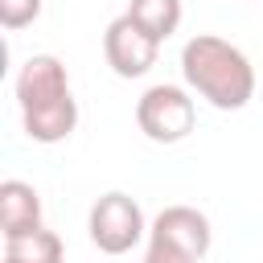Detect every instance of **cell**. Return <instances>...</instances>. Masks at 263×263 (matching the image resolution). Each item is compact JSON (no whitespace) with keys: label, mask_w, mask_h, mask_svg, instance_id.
<instances>
[{"label":"cell","mask_w":263,"mask_h":263,"mask_svg":"<svg viewBox=\"0 0 263 263\" xmlns=\"http://www.w3.org/2000/svg\"><path fill=\"white\" fill-rule=\"evenodd\" d=\"M41 226V197L29 181H0V234L4 238H16V234H29Z\"/></svg>","instance_id":"obj_7"},{"label":"cell","mask_w":263,"mask_h":263,"mask_svg":"<svg viewBox=\"0 0 263 263\" xmlns=\"http://www.w3.org/2000/svg\"><path fill=\"white\" fill-rule=\"evenodd\" d=\"M103 53H107V66L119 74V78H144L152 66H156V53H160V41L148 37L127 12L115 16L103 33Z\"/></svg>","instance_id":"obj_4"},{"label":"cell","mask_w":263,"mask_h":263,"mask_svg":"<svg viewBox=\"0 0 263 263\" xmlns=\"http://www.w3.org/2000/svg\"><path fill=\"white\" fill-rule=\"evenodd\" d=\"M4 259L8 263H62L66 259V247L53 230L37 226L29 234H16V238H4Z\"/></svg>","instance_id":"obj_9"},{"label":"cell","mask_w":263,"mask_h":263,"mask_svg":"<svg viewBox=\"0 0 263 263\" xmlns=\"http://www.w3.org/2000/svg\"><path fill=\"white\" fill-rule=\"evenodd\" d=\"M21 123H25V136H29L33 144H62V140L78 127V99L66 95V99H58V103L21 111Z\"/></svg>","instance_id":"obj_8"},{"label":"cell","mask_w":263,"mask_h":263,"mask_svg":"<svg viewBox=\"0 0 263 263\" xmlns=\"http://www.w3.org/2000/svg\"><path fill=\"white\" fill-rule=\"evenodd\" d=\"M74 95L70 90V74L62 66V58L53 53H33L21 74H16V107L21 111H33V107H45V103H58Z\"/></svg>","instance_id":"obj_6"},{"label":"cell","mask_w":263,"mask_h":263,"mask_svg":"<svg viewBox=\"0 0 263 263\" xmlns=\"http://www.w3.org/2000/svg\"><path fill=\"white\" fill-rule=\"evenodd\" d=\"M181 78L218 111H242L255 99V66L226 37L197 33L181 49Z\"/></svg>","instance_id":"obj_1"},{"label":"cell","mask_w":263,"mask_h":263,"mask_svg":"<svg viewBox=\"0 0 263 263\" xmlns=\"http://www.w3.org/2000/svg\"><path fill=\"white\" fill-rule=\"evenodd\" d=\"M127 16H132L148 37H156V41L164 45V41L177 33L185 8H181V0H127Z\"/></svg>","instance_id":"obj_10"},{"label":"cell","mask_w":263,"mask_h":263,"mask_svg":"<svg viewBox=\"0 0 263 263\" xmlns=\"http://www.w3.org/2000/svg\"><path fill=\"white\" fill-rule=\"evenodd\" d=\"M148 242H164L173 251L205 259L210 242H214V230H210V218L201 210H193V205H164L152 218V226H148Z\"/></svg>","instance_id":"obj_5"},{"label":"cell","mask_w":263,"mask_h":263,"mask_svg":"<svg viewBox=\"0 0 263 263\" xmlns=\"http://www.w3.org/2000/svg\"><path fill=\"white\" fill-rule=\"evenodd\" d=\"M41 4L45 0H0V25L8 33H16V29H25L41 16Z\"/></svg>","instance_id":"obj_11"},{"label":"cell","mask_w":263,"mask_h":263,"mask_svg":"<svg viewBox=\"0 0 263 263\" xmlns=\"http://www.w3.org/2000/svg\"><path fill=\"white\" fill-rule=\"evenodd\" d=\"M136 123L152 144H181L197 123V107L185 86L156 82L136 99Z\"/></svg>","instance_id":"obj_2"},{"label":"cell","mask_w":263,"mask_h":263,"mask_svg":"<svg viewBox=\"0 0 263 263\" xmlns=\"http://www.w3.org/2000/svg\"><path fill=\"white\" fill-rule=\"evenodd\" d=\"M86 230H90V242H95L103 255H127V251L140 247V238L148 234V222H144V210H140L136 197L111 189V193H103V197L90 205Z\"/></svg>","instance_id":"obj_3"},{"label":"cell","mask_w":263,"mask_h":263,"mask_svg":"<svg viewBox=\"0 0 263 263\" xmlns=\"http://www.w3.org/2000/svg\"><path fill=\"white\" fill-rule=\"evenodd\" d=\"M144 263H201V259H193V255H185V251H173V247H164V242H148Z\"/></svg>","instance_id":"obj_12"},{"label":"cell","mask_w":263,"mask_h":263,"mask_svg":"<svg viewBox=\"0 0 263 263\" xmlns=\"http://www.w3.org/2000/svg\"><path fill=\"white\" fill-rule=\"evenodd\" d=\"M4 263H8V259H4Z\"/></svg>","instance_id":"obj_13"}]
</instances>
